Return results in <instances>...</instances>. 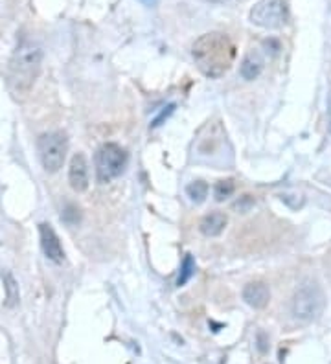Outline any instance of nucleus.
Masks as SVG:
<instances>
[{
    "label": "nucleus",
    "mask_w": 331,
    "mask_h": 364,
    "mask_svg": "<svg viewBox=\"0 0 331 364\" xmlns=\"http://www.w3.org/2000/svg\"><path fill=\"white\" fill-rule=\"evenodd\" d=\"M37 149H39V157H41L42 168L48 173H57L65 164L68 151V140L67 134L61 131H54V133L42 134L39 142H37Z\"/></svg>",
    "instance_id": "5"
},
{
    "label": "nucleus",
    "mask_w": 331,
    "mask_h": 364,
    "mask_svg": "<svg viewBox=\"0 0 331 364\" xmlns=\"http://www.w3.org/2000/svg\"><path fill=\"white\" fill-rule=\"evenodd\" d=\"M254 26L265 30H278L289 19V8L285 0H258L248 13Z\"/></svg>",
    "instance_id": "6"
},
{
    "label": "nucleus",
    "mask_w": 331,
    "mask_h": 364,
    "mask_svg": "<svg viewBox=\"0 0 331 364\" xmlns=\"http://www.w3.org/2000/svg\"><path fill=\"white\" fill-rule=\"evenodd\" d=\"M94 162H96V177L102 184H107L124 173L127 166V153L122 145L107 142L98 149Z\"/></svg>",
    "instance_id": "4"
},
{
    "label": "nucleus",
    "mask_w": 331,
    "mask_h": 364,
    "mask_svg": "<svg viewBox=\"0 0 331 364\" xmlns=\"http://www.w3.org/2000/svg\"><path fill=\"white\" fill-rule=\"evenodd\" d=\"M256 205V200H254L252 195H243V197H239L236 203H234V210L238 212V214H247L250 212Z\"/></svg>",
    "instance_id": "16"
},
{
    "label": "nucleus",
    "mask_w": 331,
    "mask_h": 364,
    "mask_svg": "<svg viewBox=\"0 0 331 364\" xmlns=\"http://www.w3.org/2000/svg\"><path fill=\"white\" fill-rule=\"evenodd\" d=\"M264 56H261L258 50H250L247 56L243 57V61H241L239 74H241V77H243L245 81H254V79H258L259 74L264 72Z\"/></svg>",
    "instance_id": "10"
},
{
    "label": "nucleus",
    "mask_w": 331,
    "mask_h": 364,
    "mask_svg": "<svg viewBox=\"0 0 331 364\" xmlns=\"http://www.w3.org/2000/svg\"><path fill=\"white\" fill-rule=\"evenodd\" d=\"M258 348L261 354H265L267 351V342H265V333L264 331H259L258 333Z\"/></svg>",
    "instance_id": "17"
},
{
    "label": "nucleus",
    "mask_w": 331,
    "mask_h": 364,
    "mask_svg": "<svg viewBox=\"0 0 331 364\" xmlns=\"http://www.w3.org/2000/svg\"><path fill=\"white\" fill-rule=\"evenodd\" d=\"M208 190H210V188H208V184L204 182V180H195V182H192V184L186 186L188 197H190L193 203H197V205L207 199Z\"/></svg>",
    "instance_id": "13"
},
{
    "label": "nucleus",
    "mask_w": 331,
    "mask_h": 364,
    "mask_svg": "<svg viewBox=\"0 0 331 364\" xmlns=\"http://www.w3.org/2000/svg\"><path fill=\"white\" fill-rule=\"evenodd\" d=\"M192 56L197 68L210 79H218L230 70L236 59V45L227 33L210 31L193 42Z\"/></svg>",
    "instance_id": "1"
},
{
    "label": "nucleus",
    "mask_w": 331,
    "mask_h": 364,
    "mask_svg": "<svg viewBox=\"0 0 331 364\" xmlns=\"http://www.w3.org/2000/svg\"><path fill=\"white\" fill-rule=\"evenodd\" d=\"M227 223L228 219L225 214H221V212H212V214H208V216L202 217L199 228H201V232L207 237H218L225 232Z\"/></svg>",
    "instance_id": "11"
},
{
    "label": "nucleus",
    "mask_w": 331,
    "mask_h": 364,
    "mask_svg": "<svg viewBox=\"0 0 331 364\" xmlns=\"http://www.w3.org/2000/svg\"><path fill=\"white\" fill-rule=\"evenodd\" d=\"M140 2H142L144 6H147V8H153V6H156L159 0H140Z\"/></svg>",
    "instance_id": "18"
},
{
    "label": "nucleus",
    "mask_w": 331,
    "mask_h": 364,
    "mask_svg": "<svg viewBox=\"0 0 331 364\" xmlns=\"http://www.w3.org/2000/svg\"><path fill=\"white\" fill-rule=\"evenodd\" d=\"M236 191V184H234L232 179H225L219 180L216 188H213V197L218 203H223V200H227L228 197H232V193Z\"/></svg>",
    "instance_id": "15"
},
{
    "label": "nucleus",
    "mask_w": 331,
    "mask_h": 364,
    "mask_svg": "<svg viewBox=\"0 0 331 364\" xmlns=\"http://www.w3.org/2000/svg\"><path fill=\"white\" fill-rule=\"evenodd\" d=\"M42 50L35 42L22 41L10 59V81L11 90L15 94H28L33 87L37 76L41 72Z\"/></svg>",
    "instance_id": "2"
},
{
    "label": "nucleus",
    "mask_w": 331,
    "mask_h": 364,
    "mask_svg": "<svg viewBox=\"0 0 331 364\" xmlns=\"http://www.w3.org/2000/svg\"><path fill=\"white\" fill-rule=\"evenodd\" d=\"M243 300L254 309L267 308L271 300V291L267 283L264 282H250L243 289Z\"/></svg>",
    "instance_id": "9"
},
{
    "label": "nucleus",
    "mask_w": 331,
    "mask_h": 364,
    "mask_svg": "<svg viewBox=\"0 0 331 364\" xmlns=\"http://www.w3.org/2000/svg\"><path fill=\"white\" fill-rule=\"evenodd\" d=\"M324 309V294L315 282H304L296 289L293 303H291V313L300 322H313L315 318L321 317Z\"/></svg>",
    "instance_id": "3"
},
{
    "label": "nucleus",
    "mask_w": 331,
    "mask_h": 364,
    "mask_svg": "<svg viewBox=\"0 0 331 364\" xmlns=\"http://www.w3.org/2000/svg\"><path fill=\"white\" fill-rule=\"evenodd\" d=\"M68 182L74 191H85L90 184V171H88V160L83 153H76L70 160L68 168Z\"/></svg>",
    "instance_id": "7"
},
{
    "label": "nucleus",
    "mask_w": 331,
    "mask_h": 364,
    "mask_svg": "<svg viewBox=\"0 0 331 364\" xmlns=\"http://www.w3.org/2000/svg\"><path fill=\"white\" fill-rule=\"evenodd\" d=\"M2 282H4L6 291V308H15L19 300H21V291H19V283H17L15 276L10 271L2 272Z\"/></svg>",
    "instance_id": "12"
},
{
    "label": "nucleus",
    "mask_w": 331,
    "mask_h": 364,
    "mask_svg": "<svg viewBox=\"0 0 331 364\" xmlns=\"http://www.w3.org/2000/svg\"><path fill=\"white\" fill-rule=\"evenodd\" d=\"M39 236H41V246L45 256H47L48 260H52L54 263H61L63 260H65V251H63L59 236L56 234L52 225H48V223L39 225Z\"/></svg>",
    "instance_id": "8"
},
{
    "label": "nucleus",
    "mask_w": 331,
    "mask_h": 364,
    "mask_svg": "<svg viewBox=\"0 0 331 364\" xmlns=\"http://www.w3.org/2000/svg\"><path fill=\"white\" fill-rule=\"evenodd\" d=\"M195 260H193L190 254H188L186 258H184V262H182V267H181V274H179V278H177V287H182V285H186L190 280H192V276L195 274Z\"/></svg>",
    "instance_id": "14"
}]
</instances>
